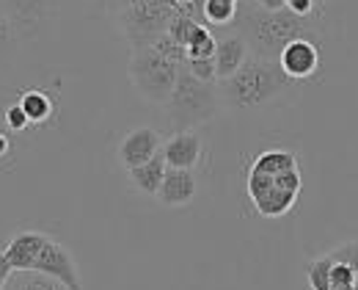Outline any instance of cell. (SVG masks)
<instances>
[{"label": "cell", "instance_id": "15", "mask_svg": "<svg viewBox=\"0 0 358 290\" xmlns=\"http://www.w3.org/2000/svg\"><path fill=\"white\" fill-rule=\"evenodd\" d=\"M166 172H169V163H166L163 152H157L152 160H146V163H141V166L130 169L127 177H130V183H133L135 191L146 193V196H157V193H160V186H163Z\"/></svg>", "mask_w": 358, "mask_h": 290}, {"label": "cell", "instance_id": "28", "mask_svg": "<svg viewBox=\"0 0 358 290\" xmlns=\"http://www.w3.org/2000/svg\"><path fill=\"white\" fill-rule=\"evenodd\" d=\"M14 271H11V265H8V260L0 254V290H6V282H8V277H11Z\"/></svg>", "mask_w": 358, "mask_h": 290}, {"label": "cell", "instance_id": "34", "mask_svg": "<svg viewBox=\"0 0 358 290\" xmlns=\"http://www.w3.org/2000/svg\"><path fill=\"white\" fill-rule=\"evenodd\" d=\"M284 3H289V0H284Z\"/></svg>", "mask_w": 358, "mask_h": 290}, {"label": "cell", "instance_id": "10", "mask_svg": "<svg viewBox=\"0 0 358 290\" xmlns=\"http://www.w3.org/2000/svg\"><path fill=\"white\" fill-rule=\"evenodd\" d=\"M160 149H163V139H160L157 130H152V127H135V130H130V133L122 139V144L116 149V158H119V163L130 172L135 166L152 160Z\"/></svg>", "mask_w": 358, "mask_h": 290}, {"label": "cell", "instance_id": "9", "mask_svg": "<svg viewBox=\"0 0 358 290\" xmlns=\"http://www.w3.org/2000/svg\"><path fill=\"white\" fill-rule=\"evenodd\" d=\"M278 67L292 78V81H309L322 69V45L312 39H295L278 55Z\"/></svg>", "mask_w": 358, "mask_h": 290}, {"label": "cell", "instance_id": "1", "mask_svg": "<svg viewBox=\"0 0 358 290\" xmlns=\"http://www.w3.org/2000/svg\"><path fill=\"white\" fill-rule=\"evenodd\" d=\"M234 31L245 39L248 53L257 58L278 61L281 50L295 39H312L317 45L328 42V14L298 17L289 8L265 11L257 3H240Z\"/></svg>", "mask_w": 358, "mask_h": 290}, {"label": "cell", "instance_id": "6", "mask_svg": "<svg viewBox=\"0 0 358 290\" xmlns=\"http://www.w3.org/2000/svg\"><path fill=\"white\" fill-rule=\"evenodd\" d=\"M177 11L171 8L169 0H135L127 11L116 17V25L122 36L130 42L133 50L152 48L163 34H169L171 20Z\"/></svg>", "mask_w": 358, "mask_h": 290}, {"label": "cell", "instance_id": "14", "mask_svg": "<svg viewBox=\"0 0 358 290\" xmlns=\"http://www.w3.org/2000/svg\"><path fill=\"white\" fill-rule=\"evenodd\" d=\"M196 193H199V183H196V174L190 169H169L157 199L166 207H185L196 199Z\"/></svg>", "mask_w": 358, "mask_h": 290}, {"label": "cell", "instance_id": "31", "mask_svg": "<svg viewBox=\"0 0 358 290\" xmlns=\"http://www.w3.org/2000/svg\"><path fill=\"white\" fill-rule=\"evenodd\" d=\"M6 152H8V133L0 127V158H3Z\"/></svg>", "mask_w": 358, "mask_h": 290}, {"label": "cell", "instance_id": "7", "mask_svg": "<svg viewBox=\"0 0 358 290\" xmlns=\"http://www.w3.org/2000/svg\"><path fill=\"white\" fill-rule=\"evenodd\" d=\"M0 6L22 48L52 36L61 20V0H0Z\"/></svg>", "mask_w": 358, "mask_h": 290}, {"label": "cell", "instance_id": "4", "mask_svg": "<svg viewBox=\"0 0 358 290\" xmlns=\"http://www.w3.org/2000/svg\"><path fill=\"white\" fill-rule=\"evenodd\" d=\"M218 111H221L218 83H204L182 67L174 95L166 102V113H169V122H171L174 133L193 130L196 125H204V122L215 119Z\"/></svg>", "mask_w": 358, "mask_h": 290}, {"label": "cell", "instance_id": "17", "mask_svg": "<svg viewBox=\"0 0 358 290\" xmlns=\"http://www.w3.org/2000/svg\"><path fill=\"white\" fill-rule=\"evenodd\" d=\"M17 102L22 105L25 116L31 119V125H45L47 119L52 116V99L42 89H28Z\"/></svg>", "mask_w": 358, "mask_h": 290}, {"label": "cell", "instance_id": "3", "mask_svg": "<svg viewBox=\"0 0 358 290\" xmlns=\"http://www.w3.org/2000/svg\"><path fill=\"white\" fill-rule=\"evenodd\" d=\"M301 193L298 155L289 149H265L248 169V196L262 219H281Z\"/></svg>", "mask_w": 358, "mask_h": 290}, {"label": "cell", "instance_id": "20", "mask_svg": "<svg viewBox=\"0 0 358 290\" xmlns=\"http://www.w3.org/2000/svg\"><path fill=\"white\" fill-rule=\"evenodd\" d=\"M331 268H334V260L328 254H322V257H317L312 263H306V285H309V290L331 288Z\"/></svg>", "mask_w": 358, "mask_h": 290}, {"label": "cell", "instance_id": "11", "mask_svg": "<svg viewBox=\"0 0 358 290\" xmlns=\"http://www.w3.org/2000/svg\"><path fill=\"white\" fill-rule=\"evenodd\" d=\"M47 241H50V235L39 233V230H22L0 249V254L8 260L11 271H34Z\"/></svg>", "mask_w": 358, "mask_h": 290}, {"label": "cell", "instance_id": "19", "mask_svg": "<svg viewBox=\"0 0 358 290\" xmlns=\"http://www.w3.org/2000/svg\"><path fill=\"white\" fill-rule=\"evenodd\" d=\"M215 48H218V36L207 25H199V31L187 45V61H210L215 58Z\"/></svg>", "mask_w": 358, "mask_h": 290}, {"label": "cell", "instance_id": "30", "mask_svg": "<svg viewBox=\"0 0 358 290\" xmlns=\"http://www.w3.org/2000/svg\"><path fill=\"white\" fill-rule=\"evenodd\" d=\"M314 8H317V14H328V8L336 3V0H312Z\"/></svg>", "mask_w": 358, "mask_h": 290}, {"label": "cell", "instance_id": "5", "mask_svg": "<svg viewBox=\"0 0 358 290\" xmlns=\"http://www.w3.org/2000/svg\"><path fill=\"white\" fill-rule=\"evenodd\" d=\"M179 69H182L179 64H174L166 55H160L155 48L133 50L130 53V64H127V75H130V83H133L135 92L146 102L163 105V108L174 95Z\"/></svg>", "mask_w": 358, "mask_h": 290}, {"label": "cell", "instance_id": "25", "mask_svg": "<svg viewBox=\"0 0 358 290\" xmlns=\"http://www.w3.org/2000/svg\"><path fill=\"white\" fill-rule=\"evenodd\" d=\"M185 69H187L193 78L204 81V83H218L215 61H213V58H210V61H187V64H185Z\"/></svg>", "mask_w": 358, "mask_h": 290}, {"label": "cell", "instance_id": "24", "mask_svg": "<svg viewBox=\"0 0 358 290\" xmlns=\"http://www.w3.org/2000/svg\"><path fill=\"white\" fill-rule=\"evenodd\" d=\"M91 3V14H99V17H119L122 11H127L135 0H89Z\"/></svg>", "mask_w": 358, "mask_h": 290}, {"label": "cell", "instance_id": "26", "mask_svg": "<svg viewBox=\"0 0 358 290\" xmlns=\"http://www.w3.org/2000/svg\"><path fill=\"white\" fill-rule=\"evenodd\" d=\"M6 127H8L11 133H22V130L31 127V119L25 116V111H22L20 102H14V105L6 108Z\"/></svg>", "mask_w": 358, "mask_h": 290}, {"label": "cell", "instance_id": "12", "mask_svg": "<svg viewBox=\"0 0 358 290\" xmlns=\"http://www.w3.org/2000/svg\"><path fill=\"white\" fill-rule=\"evenodd\" d=\"M163 158L169 163V169H196V163L201 160V152H204V144H201V136L193 133V130H182V133H174L166 144H163Z\"/></svg>", "mask_w": 358, "mask_h": 290}, {"label": "cell", "instance_id": "8", "mask_svg": "<svg viewBox=\"0 0 358 290\" xmlns=\"http://www.w3.org/2000/svg\"><path fill=\"white\" fill-rule=\"evenodd\" d=\"M34 271H42L47 277L58 279L66 290H83L80 268H78L75 257L69 254V249H66L64 243L52 241V238L45 243V249H42V254H39Z\"/></svg>", "mask_w": 358, "mask_h": 290}, {"label": "cell", "instance_id": "33", "mask_svg": "<svg viewBox=\"0 0 358 290\" xmlns=\"http://www.w3.org/2000/svg\"><path fill=\"white\" fill-rule=\"evenodd\" d=\"M356 290H358V279H356Z\"/></svg>", "mask_w": 358, "mask_h": 290}, {"label": "cell", "instance_id": "22", "mask_svg": "<svg viewBox=\"0 0 358 290\" xmlns=\"http://www.w3.org/2000/svg\"><path fill=\"white\" fill-rule=\"evenodd\" d=\"M328 257H331L334 263H342V265L353 268V271L358 274V241L339 243L336 249H331V251H328Z\"/></svg>", "mask_w": 358, "mask_h": 290}, {"label": "cell", "instance_id": "27", "mask_svg": "<svg viewBox=\"0 0 358 290\" xmlns=\"http://www.w3.org/2000/svg\"><path fill=\"white\" fill-rule=\"evenodd\" d=\"M287 8H289L292 14H298V17H314V14H317L312 0H289Z\"/></svg>", "mask_w": 358, "mask_h": 290}, {"label": "cell", "instance_id": "23", "mask_svg": "<svg viewBox=\"0 0 358 290\" xmlns=\"http://www.w3.org/2000/svg\"><path fill=\"white\" fill-rule=\"evenodd\" d=\"M356 279L358 274L353 268H348L342 263H334V268H331V288L328 290H356Z\"/></svg>", "mask_w": 358, "mask_h": 290}, {"label": "cell", "instance_id": "2", "mask_svg": "<svg viewBox=\"0 0 358 290\" xmlns=\"http://www.w3.org/2000/svg\"><path fill=\"white\" fill-rule=\"evenodd\" d=\"M298 89V81H292L278 61L248 55V61L231 75L218 83L221 108L234 113H254L265 111L270 105H278Z\"/></svg>", "mask_w": 358, "mask_h": 290}, {"label": "cell", "instance_id": "32", "mask_svg": "<svg viewBox=\"0 0 358 290\" xmlns=\"http://www.w3.org/2000/svg\"><path fill=\"white\" fill-rule=\"evenodd\" d=\"M218 3H231V6H240L243 0H218Z\"/></svg>", "mask_w": 358, "mask_h": 290}, {"label": "cell", "instance_id": "21", "mask_svg": "<svg viewBox=\"0 0 358 290\" xmlns=\"http://www.w3.org/2000/svg\"><path fill=\"white\" fill-rule=\"evenodd\" d=\"M199 25H201V22H196V20H190V17L177 14V17L171 20V25H169V36H171L177 45H182V48L187 50L190 39H193V34L199 31Z\"/></svg>", "mask_w": 358, "mask_h": 290}, {"label": "cell", "instance_id": "29", "mask_svg": "<svg viewBox=\"0 0 358 290\" xmlns=\"http://www.w3.org/2000/svg\"><path fill=\"white\" fill-rule=\"evenodd\" d=\"M259 8H265V11H281V8H287V3L284 0H254Z\"/></svg>", "mask_w": 358, "mask_h": 290}, {"label": "cell", "instance_id": "18", "mask_svg": "<svg viewBox=\"0 0 358 290\" xmlns=\"http://www.w3.org/2000/svg\"><path fill=\"white\" fill-rule=\"evenodd\" d=\"M6 290H66L58 279L42 271H14L6 282Z\"/></svg>", "mask_w": 358, "mask_h": 290}, {"label": "cell", "instance_id": "13", "mask_svg": "<svg viewBox=\"0 0 358 290\" xmlns=\"http://www.w3.org/2000/svg\"><path fill=\"white\" fill-rule=\"evenodd\" d=\"M248 45L245 39L237 34V31H221L218 36V48H215V75H218V83L231 78L245 61H248Z\"/></svg>", "mask_w": 358, "mask_h": 290}, {"label": "cell", "instance_id": "16", "mask_svg": "<svg viewBox=\"0 0 358 290\" xmlns=\"http://www.w3.org/2000/svg\"><path fill=\"white\" fill-rule=\"evenodd\" d=\"M20 39H17V31H14V25H11V20L6 17V11H3V6H0V75L6 72V69H11V64L17 61V55H20Z\"/></svg>", "mask_w": 358, "mask_h": 290}]
</instances>
